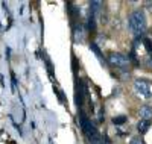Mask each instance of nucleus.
Returning <instances> with one entry per match:
<instances>
[{
    "label": "nucleus",
    "instance_id": "obj_1",
    "mask_svg": "<svg viewBox=\"0 0 152 144\" xmlns=\"http://www.w3.org/2000/svg\"><path fill=\"white\" fill-rule=\"evenodd\" d=\"M128 28L135 33V35H143L148 24H146V17H145V12L137 9L134 12H131L129 17H128Z\"/></svg>",
    "mask_w": 152,
    "mask_h": 144
},
{
    "label": "nucleus",
    "instance_id": "obj_2",
    "mask_svg": "<svg viewBox=\"0 0 152 144\" xmlns=\"http://www.w3.org/2000/svg\"><path fill=\"white\" fill-rule=\"evenodd\" d=\"M79 124H81L82 132L85 134V137H87L88 140H90V141L99 137L96 126H94V124H93V121H91V120H90V119H88V117L84 114V111H81V112H79Z\"/></svg>",
    "mask_w": 152,
    "mask_h": 144
},
{
    "label": "nucleus",
    "instance_id": "obj_3",
    "mask_svg": "<svg viewBox=\"0 0 152 144\" xmlns=\"http://www.w3.org/2000/svg\"><path fill=\"white\" fill-rule=\"evenodd\" d=\"M134 89L138 96H142L143 99H152V87L148 81L137 79L134 82Z\"/></svg>",
    "mask_w": 152,
    "mask_h": 144
},
{
    "label": "nucleus",
    "instance_id": "obj_4",
    "mask_svg": "<svg viewBox=\"0 0 152 144\" xmlns=\"http://www.w3.org/2000/svg\"><path fill=\"white\" fill-rule=\"evenodd\" d=\"M108 61L111 65H114V67H117V68H126L129 65V58L128 56H125L123 53H119V52H116V53H110L108 55Z\"/></svg>",
    "mask_w": 152,
    "mask_h": 144
},
{
    "label": "nucleus",
    "instance_id": "obj_5",
    "mask_svg": "<svg viewBox=\"0 0 152 144\" xmlns=\"http://www.w3.org/2000/svg\"><path fill=\"white\" fill-rule=\"evenodd\" d=\"M138 115H140L142 120H149V121H152V106H149V105H145V106H142L140 111H138Z\"/></svg>",
    "mask_w": 152,
    "mask_h": 144
},
{
    "label": "nucleus",
    "instance_id": "obj_6",
    "mask_svg": "<svg viewBox=\"0 0 152 144\" xmlns=\"http://www.w3.org/2000/svg\"><path fill=\"white\" fill-rule=\"evenodd\" d=\"M151 124H152V121H149V120H140V121L137 123V130H138V134H146Z\"/></svg>",
    "mask_w": 152,
    "mask_h": 144
},
{
    "label": "nucleus",
    "instance_id": "obj_7",
    "mask_svg": "<svg viewBox=\"0 0 152 144\" xmlns=\"http://www.w3.org/2000/svg\"><path fill=\"white\" fill-rule=\"evenodd\" d=\"M125 121H126V117H125V115L114 117V119H113V123H114V124H123Z\"/></svg>",
    "mask_w": 152,
    "mask_h": 144
},
{
    "label": "nucleus",
    "instance_id": "obj_8",
    "mask_svg": "<svg viewBox=\"0 0 152 144\" xmlns=\"http://www.w3.org/2000/svg\"><path fill=\"white\" fill-rule=\"evenodd\" d=\"M129 144H145V143H143V140H142L140 135H137V137H132L131 138V143Z\"/></svg>",
    "mask_w": 152,
    "mask_h": 144
},
{
    "label": "nucleus",
    "instance_id": "obj_9",
    "mask_svg": "<svg viewBox=\"0 0 152 144\" xmlns=\"http://www.w3.org/2000/svg\"><path fill=\"white\" fill-rule=\"evenodd\" d=\"M143 44L146 46V50L149 52V53H152V43L148 40V38H143Z\"/></svg>",
    "mask_w": 152,
    "mask_h": 144
},
{
    "label": "nucleus",
    "instance_id": "obj_10",
    "mask_svg": "<svg viewBox=\"0 0 152 144\" xmlns=\"http://www.w3.org/2000/svg\"><path fill=\"white\" fill-rule=\"evenodd\" d=\"M151 64H152V59H151Z\"/></svg>",
    "mask_w": 152,
    "mask_h": 144
}]
</instances>
